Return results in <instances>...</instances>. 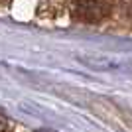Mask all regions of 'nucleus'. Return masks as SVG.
I'll use <instances>...</instances> for the list:
<instances>
[{"label": "nucleus", "instance_id": "1", "mask_svg": "<svg viewBox=\"0 0 132 132\" xmlns=\"http://www.w3.org/2000/svg\"><path fill=\"white\" fill-rule=\"evenodd\" d=\"M110 12V6L106 0H73L71 14L75 20L87 24H97L105 20Z\"/></svg>", "mask_w": 132, "mask_h": 132}, {"label": "nucleus", "instance_id": "2", "mask_svg": "<svg viewBox=\"0 0 132 132\" xmlns=\"http://www.w3.org/2000/svg\"><path fill=\"white\" fill-rule=\"evenodd\" d=\"M114 6L124 20L132 22V0H114Z\"/></svg>", "mask_w": 132, "mask_h": 132}, {"label": "nucleus", "instance_id": "3", "mask_svg": "<svg viewBox=\"0 0 132 132\" xmlns=\"http://www.w3.org/2000/svg\"><path fill=\"white\" fill-rule=\"evenodd\" d=\"M4 130H6V118L0 114V132H4Z\"/></svg>", "mask_w": 132, "mask_h": 132}, {"label": "nucleus", "instance_id": "4", "mask_svg": "<svg viewBox=\"0 0 132 132\" xmlns=\"http://www.w3.org/2000/svg\"><path fill=\"white\" fill-rule=\"evenodd\" d=\"M38 132H51V130H38Z\"/></svg>", "mask_w": 132, "mask_h": 132}]
</instances>
